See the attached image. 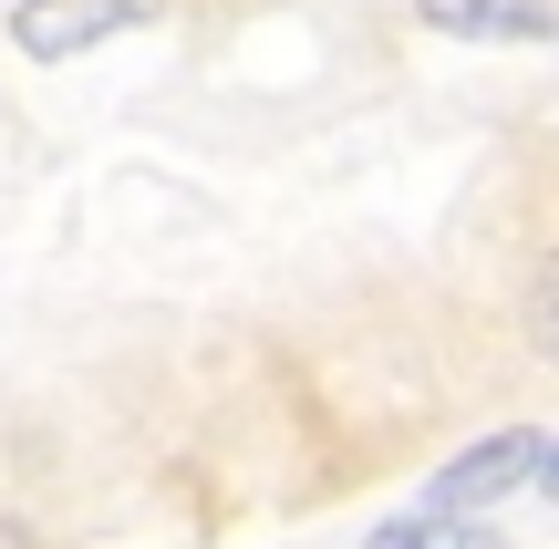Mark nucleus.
Wrapping results in <instances>:
<instances>
[{"mask_svg":"<svg viewBox=\"0 0 559 549\" xmlns=\"http://www.w3.org/2000/svg\"><path fill=\"white\" fill-rule=\"evenodd\" d=\"M539 456H549V446H539L528 426H508V435H487V446H466L445 477H425V518H487L508 488H528V477H539Z\"/></svg>","mask_w":559,"mask_h":549,"instance_id":"1","label":"nucleus"},{"mask_svg":"<svg viewBox=\"0 0 559 549\" xmlns=\"http://www.w3.org/2000/svg\"><path fill=\"white\" fill-rule=\"evenodd\" d=\"M156 0H21L11 11V41L32 62H73V52H94V41H115L124 21H145Z\"/></svg>","mask_w":559,"mask_h":549,"instance_id":"2","label":"nucleus"},{"mask_svg":"<svg viewBox=\"0 0 559 549\" xmlns=\"http://www.w3.org/2000/svg\"><path fill=\"white\" fill-rule=\"evenodd\" d=\"M425 21L466 41H549V0H425Z\"/></svg>","mask_w":559,"mask_h":549,"instance_id":"3","label":"nucleus"},{"mask_svg":"<svg viewBox=\"0 0 559 549\" xmlns=\"http://www.w3.org/2000/svg\"><path fill=\"white\" fill-rule=\"evenodd\" d=\"M487 539H498L487 518H425V509H404V518H383L362 549H487Z\"/></svg>","mask_w":559,"mask_h":549,"instance_id":"4","label":"nucleus"},{"mask_svg":"<svg viewBox=\"0 0 559 549\" xmlns=\"http://www.w3.org/2000/svg\"><path fill=\"white\" fill-rule=\"evenodd\" d=\"M528 332H539V353L559 363V260L539 270V290H528Z\"/></svg>","mask_w":559,"mask_h":549,"instance_id":"5","label":"nucleus"},{"mask_svg":"<svg viewBox=\"0 0 559 549\" xmlns=\"http://www.w3.org/2000/svg\"><path fill=\"white\" fill-rule=\"evenodd\" d=\"M539 488H549V498H559V446H549V456H539Z\"/></svg>","mask_w":559,"mask_h":549,"instance_id":"6","label":"nucleus"},{"mask_svg":"<svg viewBox=\"0 0 559 549\" xmlns=\"http://www.w3.org/2000/svg\"><path fill=\"white\" fill-rule=\"evenodd\" d=\"M0 549H32V539H21V518H0Z\"/></svg>","mask_w":559,"mask_h":549,"instance_id":"7","label":"nucleus"}]
</instances>
